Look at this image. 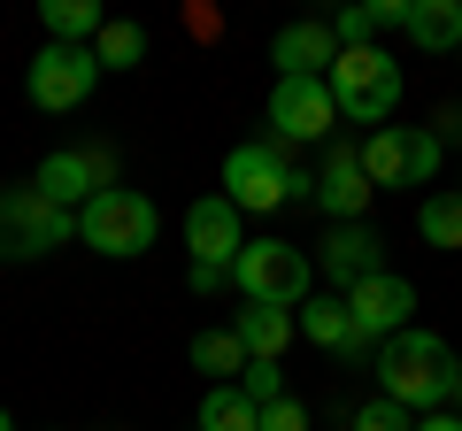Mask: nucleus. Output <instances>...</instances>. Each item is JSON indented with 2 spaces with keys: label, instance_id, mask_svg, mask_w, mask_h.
I'll return each instance as SVG.
<instances>
[{
  "label": "nucleus",
  "instance_id": "obj_19",
  "mask_svg": "<svg viewBox=\"0 0 462 431\" xmlns=\"http://www.w3.org/2000/svg\"><path fill=\"white\" fill-rule=\"evenodd\" d=\"M39 16H47L54 47H93V39L108 32V16H100V0H47Z\"/></svg>",
  "mask_w": 462,
  "mask_h": 431
},
{
  "label": "nucleus",
  "instance_id": "obj_28",
  "mask_svg": "<svg viewBox=\"0 0 462 431\" xmlns=\"http://www.w3.org/2000/svg\"><path fill=\"white\" fill-rule=\"evenodd\" d=\"M431 132H439V147H447V139H462V108H439V116H431Z\"/></svg>",
  "mask_w": 462,
  "mask_h": 431
},
{
  "label": "nucleus",
  "instance_id": "obj_23",
  "mask_svg": "<svg viewBox=\"0 0 462 431\" xmlns=\"http://www.w3.org/2000/svg\"><path fill=\"white\" fill-rule=\"evenodd\" d=\"M416 232H424V247H462V193H431L424 208H416Z\"/></svg>",
  "mask_w": 462,
  "mask_h": 431
},
{
  "label": "nucleus",
  "instance_id": "obj_11",
  "mask_svg": "<svg viewBox=\"0 0 462 431\" xmlns=\"http://www.w3.org/2000/svg\"><path fill=\"white\" fill-rule=\"evenodd\" d=\"M32 185L54 200V208L78 216L93 193H108V185H116V162H108L100 147H62V154H47V162L32 170Z\"/></svg>",
  "mask_w": 462,
  "mask_h": 431
},
{
  "label": "nucleus",
  "instance_id": "obj_27",
  "mask_svg": "<svg viewBox=\"0 0 462 431\" xmlns=\"http://www.w3.org/2000/svg\"><path fill=\"white\" fill-rule=\"evenodd\" d=\"M263 431H309V408H300L293 393H285V400H270V408H263Z\"/></svg>",
  "mask_w": 462,
  "mask_h": 431
},
{
  "label": "nucleus",
  "instance_id": "obj_25",
  "mask_svg": "<svg viewBox=\"0 0 462 431\" xmlns=\"http://www.w3.org/2000/svg\"><path fill=\"white\" fill-rule=\"evenodd\" d=\"M355 431H416V416L401 408V400H370V408H355Z\"/></svg>",
  "mask_w": 462,
  "mask_h": 431
},
{
  "label": "nucleus",
  "instance_id": "obj_8",
  "mask_svg": "<svg viewBox=\"0 0 462 431\" xmlns=\"http://www.w3.org/2000/svg\"><path fill=\"white\" fill-rule=\"evenodd\" d=\"M339 124V100H331V78H278L270 85V139L278 147H316Z\"/></svg>",
  "mask_w": 462,
  "mask_h": 431
},
{
  "label": "nucleus",
  "instance_id": "obj_1",
  "mask_svg": "<svg viewBox=\"0 0 462 431\" xmlns=\"http://www.w3.org/2000/svg\"><path fill=\"white\" fill-rule=\"evenodd\" d=\"M224 200L239 216H270V208H293V200L316 208V178L285 162L278 139H247V147L224 154Z\"/></svg>",
  "mask_w": 462,
  "mask_h": 431
},
{
  "label": "nucleus",
  "instance_id": "obj_15",
  "mask_svg": "<svg viewBox=\"0 0 462 431\" xmlns=\"http://www.w3.org/2000/svg\"><path fill=\"white\" fill-rule=\"evenodd\" d=\"M378 270H385V239L370 232V224H331L324 232V285L355 293V285L378 278Z\"/></svg>",
  "mask_w": 462,
  "mask_h": 431
},
{
  "label": "nucleus",
  "instance_id": "obj_20",
  "mask_svg": "<svg viewBox=\"0 0 462 431\" xmlns=\"http://www.w3.org/2000/svg\"><path fill=\"white\" fill-rule=\"evenodd\" d=\"M247 362H254V354L239 347V332H200L193 339V370H200V378H216V385H239V378H247Z\"/></svg>",
  "mask_w": 462,
  "mask_h": 431
},
{
  "label": "nucleus",
  "instance_id": "obj_26",
  "mask_svg": "<svg viewBox=\"0 0 462 431\" xmlns=\"http://www.w3.org/2000/svg\"><path fill=\"white\" fill-rule=\"evenodd\" d=\"M370 32H378L370 8H339V16H331V39H339V47H370Z\"/></svg>",
  "mask_w": 462,
  "mask_h": 431
},
{
  "label": "nucleus",
  "instance_id": "obj_6",
  "mask_svg": "<svg viewBox=\"0 0 462 431\" xmlns=\"http://www.w3.org/2000/svg\"><path fill=\"white\" fill-rule=\"evenodd\" d=\"M78 239V216L54 208L39 185H8L0 193V262H39V254L69 247Z\"/></svg>",
  "mask_w": 462,
  "mask_h": 431
},
{
  "label": "nucleus",
  "instance_id": "obj_5",
  "mask_svg": "<svg viewBox=\"0 0 462 431\" xmlns=\"http://www.w3.org/2000/svg\"><path fill=\"white\" fill-rule=\"evenodd\" d=\"M78 239L93 254H108V262H132V254L154 247V200L132 193V185H108V193H93L78 208Z\"/></svg>",
  "mask_w": 462,
  "mask_h": 431
},
{
  "label": "nucleus",
  "instance_id": "obj_22",
  "mask_svg": "<svg viewBox=\"0 0 462 431\" xmlns=\"http://www.w3.org/2000/svg\"><path fill=\"white\" fill-rule=\"evenodd\" d=\"M93 62L100 69H139V62H147V32L124 23V16H108V32L93 39Z\"/></svg>",
  "mask_w": 462,
  "mask_h": 431
},
{
  "label": "nucleus",
  "instance_id": "obj_2",
  "mask_svg": "<svg viewBox=\"0 0 462 431\" xmlns=\"http://www.w3.org/2000/svg\"><path fill=\"white\" fill-rule=\"evenodd\" d=\"M378 385H385V400H401L409 416H431V408H447V370H455V347L447 339H431V332H401V339H385L378 347Z\"/></svg>",
  "mask_w": 462,
  "mask_h": 431
},
{
  "label": "nucleus",
  "instance_id": "obj_12",
  "mask_svg": "<svg viewBox=\"0 0 462 431\" xmlns=\"http://www.w3.org/2000/svg\"><path fill=\"white\" fill-rule=\"evenodd\" d=\"M346 308H355V332L385 347V339L409 332V316H416V285L401 278V270H378V278H363L355 293H346Z\"/></svg>",
  "mask_w": 462,
  "mask_h": 431
},
{
  "label": "nucleus",
  "instance_id": "obj_18",
  "mask_svg": "<svg viewBox=\"0 0 462 431\" xmlns=\"http://www.w3.org/2000/svg\"><path fill=\"white\" fill-rule=\"evenodd\" d=\"M409 39L424 54H462V0H409Z\"/></svg>",
  "mask_w": 462,
  "mask_h": 431
},
{
  "label": "nucleus",
  "instance_id": "obj_9",
  "mask_svg": "<svg viewBox=\"0 0 462 431\" xmlns=\"http://www.w3.org/2000/svg\"><path fill=\"white\" fill-rule=\"evenodd\" d=\"M100 85V62L93 47H39L32 69H23V93H32V108H47V116H69V108H85Z\"/></svg>",
  "mask_w": 462,
  "mask_h": 431
},
{
  "label": "nucleus",
  "instance_id": "obj_21",
  "mask_svg": "<svg viewBox=\"0 0 462 431\" xmlns=\"http://www.w3.org/2000/svg\"><path fill=\"white\" fill-rule=\"evenodd\" d=\"M193 431H263V408H254L239 385H208L200 393V424Z\"/></svg>",
  "mask_w": 462,
  "mask_h": 431
},
{
  "label": "nucleus",
  "instance_id": "obj_30",
  "mask_svg": "<svg viewBox=\"0 0 462 431\" xmlns=\"http://www.w3.org/2000/svg\"><path fill=\"white\" fill-rule=\"evenodd\" d=\"M462 400V354H455V370H447V408Z\"/></svg>",
  "mask_w": 462,
  "mask_h": 431
},
{
  "label": "nucleus",
  "instance_id": "obj_7",
  "mask_svg": "<svg viewBox=\"0 0 462 431\" xmlns=\"http://www.w3.org/2000/svg\"><path fill=\"white\" fill-rule=\"evenodd\" d=\"M447 162L439 132L431 124H385V132L363 139V178L378 185V193H393V185H431Z\"/></svg>",
  "mask_w": 462,
  "mask_h": 431
},
{
  "label": "nucleus",
  "instance_id": "obj_29",
  "mask_svg": "<svg viewBox=\"0 0 462 431\" xmlns=\"http://www.w3.org/2000/svg\"><path fill=\"white\" fill-rule=\"evenodd\" d=\"M416 431H462V416L455 408H431V416H416Z\"/></svg>",
  "mask_w": 462,
  "mask_h": 431
},
{
  "label": "nucleus",
  "instance_id": "obj_4",
  "mask_svg": "<svg viewBox=\"0 0 462 431\" xmlns=\"http://www.w3.org/2000/svg\"><path fill=\"white\" fill-rule=\"evenodd\" d=\"M331 100H339V116L385 132L393 108H401V62H385V47H339V62H331Z\"/></svg>",
  "mask_w": 462,
  "mask_h": 431
},
{
  "label": "nucleus",
  "instance_id": "obj_13",
  "mask_svg": "<svg viewBox=\"0 0 462 431\" xmlns=\"http://www.w3.org/2000/svg\"><path fill=\"white\" fill-rule=\"evenodd\" d=\"M293 324H300V339H309V347H324V354H346V362H378V339L355 332V308H346V293H309Z\"/></svg>",
  "mask_w": 462,
  "mask_h": 431
},
{
  "label": "nucleus",
  "instance_id": "obj_17",
  "mask_svg": "<svg viewBox=\"0 0 462 431\" xmlns=\"http://www.w3.org/2000/svg\"><path fill=\"white\" fill-rule=\"evenodd\" d=\"M231 332H239V347H247L254 362H278L285 339H293L300 324H293V308H254V300H247V308L231 316Z\"/></svg>",
  "mask_w": 462,
  "mask_h": 431
},
{
  "label": "nucleus",
  "instance_id": "obj_10",
  "mask_svg": "<svg viewBox=\"0 0 462 431\" xmlns=\"http://www.w3.org/2000/svg\"><path fill=\"white\" fill-rule=\"evenodd\" d=\"M247 216L231 208L224 193H208V200H193L185 208V247H193V270H216V278H231V262L247 254V232H239Z\"/></svg>",
  "mask_w": 462,
  "mask_h": 431
},
{
  "label": "nucleus",
  "instance_id": "obj_31",
  "mask_svg": "<svg viewBox=\"0 0 462 431\" xmlns=\"http://www.w3.org/2000/svg\"><path fill=\"white\" fill-rule=\"evenodd\" d=\"M0 431H16V416H8V408H0Z\"/></svg>",
  "mask_w": 462,
  "mask_h": 431
},
{
  "label": "nucleus",
  "instance_id": "obj_24",
  "mask_svg": "<svg viewBox=\"0 0 462 431\" xmlns=\"http://www.w3.org/2000/svg\"><path fill=\"white\" fill-rule=\"evenodd\" d=\"M239 393H247L254 408H270V400H285V370H278V362H247V378H239Z\"/></svg>",
  "mask_w": 462,
  "mask_h": 431
},
{
  "label": "nucleus",
  "instance_id": "obj_16",
  "mask_svg": "<svg viewBox=\"0 0 462 431\" xmlns=\"http://www.w3.org/2000/svg\"><path fill=\"white\" fill-rule=\"evenodd\" d=\"M270 62H278V78H331L339 39H331V23H285L270 39Z\"/></svg>",
  "mask_w": 462,
  "mask_h": 431
},
{
  "label": "nucleus",
  "instance_id": "obj_14",
  "mask_svg": "<svg viewBox=\"0 0 462 431\" xmlns=\"http://www.w3.org/2000/svg\"><path fill=\"white\" fill-rule=\"evenodd\" d=\"M378 200V185L363 178V147H324V178H316V208L331 224H363V208Z\"/></svg>",
  "mask_w": 462,
  "mask_h": 431
},
{
  "label": "nucleus",
  "instance_id": "obj_3",
  "mask_svg": "<svg viewBox=\"0 0 462 431\" xmlns=\"http://www.w3.org/2000/svg\"><path fill=\"white\" fill-rule=\"evenodd\" d=\"M231 285H239V300H254V308H300V300L316 293V262L293 239H247V254L231 262Z\"/></svg>",
  "mask_w": 462,
  "mask_h": 431
}]
</instances>
